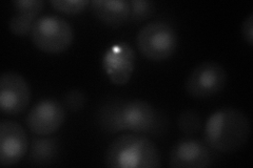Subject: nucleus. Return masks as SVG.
Wrapping results in <instances>:
<instances>
[{"label": "nucleus", "mask_w": 253, "mask_h": 168, "mask_svg": "<svg viewBox=\"0 0 253 168\" xmlns=\"http://www.w3.org/2000/svg\"><path fill=\"white\" fill-rule=\"evenodd\" d=\"M250 122L242 110L226 106L212 113L204 126V141L223 154L241 149L250 137Z\"/></svg>", "instance_id": "1"}, {"label": "nucleus", "mask_w": 253, "mask_h": 168, "mask_svg": "<svg viewBox=\"0 0 253 168\" xmlns=\"http://www.w3.org/2000/svg\"><path fill=\"white\" fill-rule=\"evenodd\" d=\"M105 164L111 168H150L162 165L155 144L146 134H124L110 143Z\"/></svg>", "instance_id": "2"}, {"label": "nucleus", "mask_w": 253, "mask_h": 168, "mask_svg": "<svg viewBox=\"0 0 253 168\" xmlns=\"http://www.w3.org/2000/svg\"><path fill=\"white\" fill-rule=\"evenodd\" d=\"M136 44L147 59L164 61L175 53L178 46V35L170 23L155 20L147 23L138 31Z\"/></svg>", "instance_id": "3"}, {"label": "nucleus", "mask_w": 253, "mask_h": 168, "mask_svg": "<svg viewBox=\"0 0 253 168\" xmlns=\"http://www.w3.org/2000/svg\"><path fill=\"white\" fill-rule=\"evenodd\" d=\"M30 36L38 50L47 54H60L72 44L74 32L65 18L43 15L35 20Z\"/></svg>", "instance_id": "4"}, {"label": "nucleus", "mask_w": 253, "mask_h": 168, "mask_svg": "<svg viewBox=\"0 0 253 168\" xmlns=\"http://www.w3.org/2000/svg\"><path fill=\"white\" fill-rule=\"evenodd\" d=\"M122 122L125 131L161 137L169 129L168 119L145 100L125 101L122 107Z\"/></svg>", "instance_id": "5"}, {"label": "nucleus", "mask_w": 253, "mask_h": 168, "mask_svg": "<svg viewBox=\"0 0 253 168\" xmlns=\"http://www.w3.org/2000/svg\"><path fill=\"white\" fill-rule=\"evenodd\" d=\"M228 74L216 61H204L197 65L186 79L185 90L194 98H208L225 89Z\"/></svg>", "instance_id": "6"}, {"label": "nucleus", "mask_w": 253, "mask_h": 168, "mask_svg": "<svg viewBox=\"0 0 253 168\" xmlns=\"http://www.w3.org/2000/svg\"><path fill=\"white\" fill-rule=\"evenodd\" d=\"M66 120V108L58 100H39L26 118L29 130L37 135H50L58 131Z\"/></svg>", "instance_id": "7"}, {"label": "nucleus", "mask_w": 253, "mask_h": 168, "mask_svg": "<svg viewBox=\"0 0 253 168\" xmlns=\"http://www.w3.org/2000/svg\"><path fill=\"white\" fill-rule=\"evenodd\" d=\"M31 101L27 80L15 71H4L0 76V109L4 115H18L25 111Z\"/></svg>", "instance_id": "8"}, {"label": "nucleus", "mask_w": 253, "mask_h": 168, "mask_svg": "<svg viewBox=\"0 0 253 168\" xmlns=\"http://www.w3.org/2000/svg\"><path fill=\"white\" fill-rule=\"evenodd\" d=\"M135 53L124 41L110 45L101 59L102 69L115 85H125L129 82L134 70Z\"/></svg>", "instance_id": "9"}, {"label": "nucleus", "mask_w": 253, "mask_h": 168, "mask_svg": "<svg viewBox=\"0 0 253 168\" xmlns=\"http://www.w3.org/2000/svg\"><path fill=\"white\" fill-rule=\"evenodd\" d=\"M29 149L28 134L16 121L2 119L0 122V164L12 166L20 162Z\"/></svg>", "instance_id": "10"}, {"label": "nucleus", "mask_w": 253, "mask_h": 168, "mask_svg": "<svg viewBox=\"0 0 253 168\" xmlns=\"http://www.w3.org/2000/svg\"><path fill=\"white\" fill-rule=\"evenodd\" d=\"M209 146L196 139H180L174 144L169 157L173 168H204L211 165Z\"/></svg>", "instance_id": "11"}, {"label": "nucleus", "mask_w": 253, "mask_h": 168, "mask_svg": "<svg viewBox=\"0 0 253 168\" xmlns=\"http://www.w3.org/2000/svg\"><path fill=\"white\" fill-rule=\"evenodd\" d=\"M90 5L95 17L109 27H121L129 20L130 5L126 0H93Z\"/></svg>", "instance_id": "12"}, {"label": "nucleus", "mask_w": 253, "mask_h": 168, "mask_svg": "<svg viewBox=\"0 0 253 168\" xmlns=\"http://www.w3.org/2000/svg\"><path fill=\"white\" fill-rule=\"evenodd\" d=\"M60 154V142L56 137L37 135L33 137L29 145V162L36 166L53 164Z\"/></svg>", "instance_id": "13"}, {"label": "nucleus", "mask_w": 253, "mask_h": 168, "mask_svg": "<svg viewBox=\"0 0 253 168\" xmlns=\"http://www.w3.org/2000/svg\"><path fill=\"white\" fill-rule=\"evenodd\" d=\"M124 100L110 98L102 102L96 111V121L99 129L107 134H115L125 131L122 122V107Z\"/></svg>", "instance_id": "14"}, {"label": "nucleus", "mask_w": 253, "mask_h": 168, "mask_svg": "<svg viewBox=\"0 0 253 168\" xmlns=\"http://www.w3.org/2000/svg\"><path fill=\"white\" fill-rule=\"evenodd\" d=\"M130 15L128 22H141L152 17L156 11V5L149 0H130Z\"/></svg>", "instance_id": "15"}, {"label": "nucleus", "mask_w": 253, "mask_h": 168, "mask_svg": "<svg viewBox=\"0 0 253 168\" xmlns=\"http://www.w3.org/2000/svg\"><path fill=\"white\" fill-rule=\"evenodd\" d=\"M178 129L187 135H192L202 129L203 121L200 114L194 109H185L177 118Z\"/></svg>", "instance_id": "16"}, {"label": "nucleus", "mask_w": 253, "mask_h": 168, "mask_svg": "<svg viewBox=\"0 0 253 168\" xmlns=\"http://www.w3.org/2000/svg\"><path fill=\"white\" fill-rule=\"evenodd\" d=\"M38 17L16 12L9 21V29L15 36L25 37L31 34L32 28Z\"/></svg>", "instance_id": "17"}, {"label": "nucleus", "mask_w": 253, "mask_h": 168, "mask_svg": "<svg viewBox=\"0 0 253 168\" xmlns=\"http://www.w3.org/2000/svg\"><path fill=\"white\" fill-rule=\"evenodd\" d=\"M90 3V0H52L51 1L55 10L69 15H76L84 12Z\"/></svg>", "instance_id": "18"}, {"label": "nucleus", "mask_w": 253, "mask_h": 168, "mask_svg": "<svg viewBox=\"0 0 253 168\" xmlns=\"http://www.w3.org/2000/svg\"><path fill=\"white\" fill-rule=\"evenodd\" d=\"M86 95L84 91L73 89L67 92L63 96L62 105L65 106L66 109L72 113H76V111L82 110L86 104Z\"/></svg>", "instance_id": "19"}, {"label": "nucleus", "mask_w": 253, "mask_h": 168, "mask_svg": "<svg viewBox=\"0 0 253 168\" xmlns=\"http://www.w3.org/2000/svg\"><path fill=\"white\" fill-rule=\"evenodd\" d=\"M16 12L39 17L45 5L43 0H14L12 1Z\"/></svg>", "instance_id": "20"}, {"label": "nucleus", "mask_w": 253, "mask_h": 168, "mask_svg": "<svg viewBox=\"0 0 253 168\" xmlns=\"http://www.w3.org/2000/svg\"><path fill=\"white\" fill-rule=\"evenodd\" d=\"M242 36L250 46L253 44V14L250 13L246 18H245L242 26Z\"/></svg>", "instance_id": "21"}]
</instances>
